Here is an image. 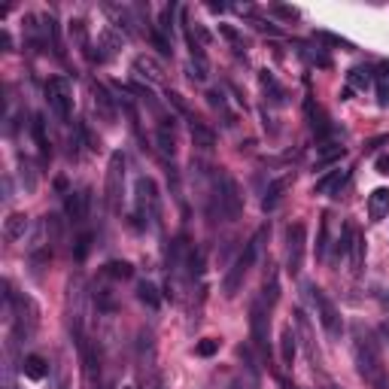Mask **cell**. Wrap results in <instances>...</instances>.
I'll use <instances>...</instances> for the list:
<instances>
[{"instance_id":"cell-33","label":"cell","mask_w":389,"mask_h":389,"mask_svg":"<svg viewBox=\"0 0 389 389\" xmlns=\"http://www.w3.org/2000/svg\"><path fill=\"white\" fill-rule=\"evenodd\" d=\"M89 250H91V235H82V237H76V246H73V256H76V261H86Z\"/></svg>"},{"instance_id":"cell-14","label":"cell","mask_w":389,"mask_h":389,"mask_svg":"<svg viewBox=\"0 0 389 389\" xmlns=\"http://www.w3.org/2000/svg\"><path fill=\"white\" fill-rule=\"evenodd\" d=\"M134 73L143 76V80H150V82L165 80V70H161V64L155 58H150V55H137V58H134Z\"/></svg>"},{"instance_id":"cell-34","label":"cell","mask_w":389,"mask_h":389,"mask_svg":"<svg viewBox=\"0 0 389 389\" xmlns=\"http://www.w3.org/2000/svg\"><path fill=\"white\" fill-rule=\"evenodd\" d=\"M316 40H322V43H329V46H344V49H353L350 40L338 37V34H329V31H320V34H316Z\"/></svg>"},{"instance_id":"cell-37","label":"cell","mask_w":389,"mask_h":389,"mask_svg":"<svg viewBox=\"0 0 389 389\" xmlns=\"http://www.w3.org/2000/svg\"><path fill=\"white\" fill-rule=\"evenodd\" d=\"M271 10L277 12V16H283V19H298V10H295V6H283V3H274Z\"/></svg>"},{"instance_id":"cell-36","label":"cell","mask_w":389,"mask_h":389,"mask_svg":"<svg viewBox=\"0 0 389 389\" xmlns=\"http://www.w3.org/2000/svg\"><path fill=\"white\" fill-rule=\"evenodd\" d=\"M320 244H316V256H325V237H329V219L322 216V225H320Z\"/></svg>"},{"instance_id":"cell-2","label":"cell","mask_w":389,"mask_h":389,"mask_svg":"<svg viewBox=\"0 0 389 389\" xmlns=\"http://www.w3.org/2000/svg\"><path fill=\"white\" fill-rule=\"evenodd\" d=\"M268 237V228H259L256 235L250 237V244H246V250L240 252V256L235 259V265H231V271L225 274V283H222V292H225V298H235V295L240 292V286H244V280H246V274H250V268H252V261L259 259V252H261V240Z\"/></svg>"},{"instance_id":"cell-11","label":"cell","mask_w":389,"mask_h":389,"mask_svg":"<svg viewBox=\"0 0 389 389\" xmlns=\"http://www.w3.org/2000/svg\"><path fill=\"white\" fill-rule=\"evenodd\" d=\"M155 146H158L161 158L174 161V155H176V125H174V116L171 119L161 116L158 128H155Z\"/></svg>"},{"instance_id":"cell-32","label":"cell","mask_w":389,"mask_h":389,"mask_svg":"<svg viewBox=\"0 0 389 389\" xmlns=\"http://www.w3.org/2000/svg\"><path fill=\"white\" fill-rule=\"evenodd\" d=\"M341 158H344V146H331V150H322V152H320L316 165L325 167V165H331V161H341Z\"/></svg>"},{"instance_id":"cell-28","label":"cell","mask_w":389,"mask_h":389,"mask_svg":"<svg viewBox=\"0 0 389 389\" xmlns=\"http://www.w3.org/2000/svg\"><path fill=\"white\" fill-rule=\"evenodd\" d=\"M104 274L113 277V280H131L134 268L128 265V261H107V265H104Z\"/></svg>"},{"instance_id":"cell-40","label":"cell","mask_w":389,"mask_h":389,"mask_svg":"<svg viewBox=\"0 0 389 389\" xmlns=\"http://www.w3.org/2000/svg\"><path fill=\"white\" fill-rule=\"evenodd\" d=\"M380 335H384V338H386V344H389V320H386L384 325H380Z\"/></svg>"},{"instance_id":"cell-24","label":"cell","mask_w":389,"mask_h":389,"mask_svg":"<svg viewBox=\"0 0 389 389\" xmlns=\"http://www.w3.org/2000/svg\"><path fill=\"white\" fill-rule=\"evenodd\" d=\"M344 180H346L344 171H331V174H325L322 180H316V189H314V192H316V195H329V192H335V189H341Z\"/></svg>"},{"instance_id":"cell-13","label":"cell","mask_w":389,"mask_h":389,"mask_svg":"<svg viewBox=\"0 0 389 389\" xmlns=\"http://www.w3.org/2000/svg\"><path fill=\"white\" fill-rule=\"evenodd\" d=\"M91 95H95V110L101 113V119L116 122V104H119V97H113L110 89L104 86V82H95V86H91Z\"/></svg>"},{"instance_id":"cell-43","label":"cell","mask_w":389,"mask_h":389,"mask_svg":"<svg viewBox=\"0 0 389 389\" xmlns=\"http://www.w3.org/2000/svg\"><path fill=\"white\" fill-rule=\"evenodd\" d=\"M329 389H341V386H335V384H329Z\"/></svg>"},{"instance_id":"cell-20","label":"cell","mask_w":389,"mask_h":389,"mask_svg":"<svg viewBox=\"0 0 389 389\" xmlns=\"http://www.w3.org/2000/svg\"><path fill=\"white\" fill-rule=\"evenodd\" d=\"M295 350H298V344H295V331H292V325H283V331H280V359H283V365L292 368V362H295Z\"/></svg>"},{"instance_id":"cell-8","label":"cell","mask_w":389,"mask_h":389,"mask_svg":"<svg viewBox=\"0 0 389 389\" xmlns=\"http://www.w3.org/2000/svg\"><path fill=\"white\" fill-rule=\"evenodd\" d=\"M219 210H222V216L228 219H237L244 213V195H240V186L237 180L231 174H219Z\"/></svg>"},{"instance_id":"cell-3","label":"cell","mask_w":389,"mask_h":389,"mask_svg":"<svg viewBox=\"0 0 389 389\" xmlns=\"http://www.w3.org/2000/svg\"><path fill=\"white\" fill-rule=\"evenodd\" d=\"M134 207H137V219L143 225H155L161 216V195L152 176H137L134 180Z\"/></svg>"},{"instance_id":"cell-22","label":"cell","mask_w":389,"mask_h":389,"mask_svg":"<svg viewBox=\"0 0 389 389\" xmlns=\"http://www.w3.org/2000/svg\"><path fill=\"white\" fill-rule=\"evenodd\" d=\"M31 131H34V140H37V150H40V155H43V161H49V158H52V143H49V137H46L43 116H34Z\"/></svg>"},{"instance_id":"cell-12","label":"cell","mask_w":389,"mask_h":389,"mask_svg":"<svg viewBox=\"0 0 389 389\" xmlns=\"http://www.w3.org/2000/svg\"><path fill=\"white\" fill-rule=\"evenodd\" d=\"M89 207H91L89 189H76V192H67L64 210H67V219H70V222H86V219H89Z\"/></svg>"},{"instance_id":"cell-39","label":"cell","mask_w":389,"mask_h":389,"mask_svg":"<svg viewBox=\"0 0 389 389\" xmlns=\"http://www.w3.org/2000/svg\"><path fill=\"white\" fill-rule=\"evenodd\" d=\"M58 389H70V384H67V374H64V368H58Z\"/></svg>"},{"instance_id":"cell-4","label":"cell","mask_w":389,"mask_h":389,"mask_svg":"<svg viewBox=\"0 0 389 389\" xmlns=\"http://www.w3.org/2000/svg\"><path fill=\"white\" fill-rule=\"evenodd\" d=\"M122 195H125V155L113 152L107 161V180H104V201H107L110 213L122 210Z\"/></svg>"},{"instance_id":"cell-41","label":"cell","mask_w":389,"mask_h":389,"mask_svg":"<svg viewBox=\"0 0 389 389\" xmlns=\"http://www.w3.org/2000/svg\"><path fill=\"white\" fill-rule=\"evenodd\" d=\"M384 76L389 80V61H384Z\"/></svg>"},{"instance_id":"cell-16","label":"cell","mask_w":389,"mask_h":389,"mask_svg":"<svg viewBox=\"0 0 389 389\" xmlns=\"http://www.w3.org/2000/svg\"><path fill=\"white\" fill-rule=\"evenodd\" d=\"M27 228H31V222H27L25 213H10L3 222V237L10 240V244H16V240H22L27 235Z\"/></svg>"},{"instance_id":"cell-19","label":"cell","mask_w":389,"mask_h":389,"mask_svg":"<svg viewBox=\"0 0 389 389\" xmlns=\"http://www.w3.org/2000/svg\"><path fill=\"white\" fill-rule=\"evenodd\" d=\"M22 371H25V377H27V380H34V384H40V380H43L46 374H49V365H46V359H43V356H37V353H31V356H25Z\"/></svg>"},{"instance_id":"cell-18","label":"cell","mask_w":389,"mask_h":389,"mask_svg":"<svg viewBox=\"0 0 389 389\" xmlns=\"http://www.w3.org/2000/svg\"><path fill=\"white\" fill-rule=\"evenodd\" d=\"M368 216L374 222H380L384 216H389V189H374L368 198Z\"/></svg>"},{"instance_id":"cell-17","label":"cell","mask_w":389,"mask_h":389,"mask_svg":"<svg viewBox=\"0 0 389 389\" xmlns=\"http://www.w3.org/2000/svg\"><path fill=\"white\" fill-rule=\"evenodd\" d=\"M189 128H192V140H195V146L198 150H204V152H210L216 146V134L207 128V125L201 122V119H195L192 116V122H189Z\"/></svg>"},{"instance_id":"cell-29","label":"cell","mask_w":389,"mask_h":389,"mask_svg":"<svg viewBox=\"0 0 389 389\" xmlns=\"http://www.w3.org/2000/svg\"><path fill=\"white\" fill-rule=\"evenodd\" d=\"M219 346H222V341H219V338H204V341H198V344H195V356H201V359H213L216 353H219Z\"/></svg>"},{"instance_id":"cell-35","label":"cell","mask_w":389,"mask_h":389,"mask_svg":"<svg viewBox=\"0 0 389 389\" xmlns=\"http://www.w3.org/2000/svg\"><path fill=\"white\" fill-rule=\"evenodd\" d=\"M22 182H25V192H34V189H37V176H34L27 161H22Z\"/></svg>"},{"instance_id":"cell-30","label":"cell","mask_w":389,"mask_h":389,"mask_svg":"<svg viewBox=\"0 0 389 389\" xmlns=\"http://www.w3.org/2000/svg\"><path fill=\"white\" fill-rule=\"evenodd\" d=\"M350 82H353L356 89H371L374 76H371V70H368V67H353V70H350Z\"/></svg>"},{"instance_id":"cell-10","label":"cell","mask_w":389,"mask_h":389,"mask_svg":"<svg viewBox=\"0 0 389 389\" xmlns=\"http://www.w3.org/2000/svg\"><path fill=\"white\" fill-rule=\"evenodd\" d=\"M250 329H252V344L261 356H268V307L265 301H252V310H250Z\"/></svg>"},{"instance_id":"cell-5","label":"cell","mask_w":389,"mask_h":389,"mask_svg":"<svg viewBox=\"0 0 389 389\" xmlns=\"http://www.w3.org/2000/svg\"><path fill=\"white\" fill-rule=\"evenodd\" d=\"M307 292H310V301H314L316 316H320V325L325 329V335L341 338L344 335V320H341V310L335 307V301H331L320 286H307Z\"/></svg>"},{"instance_id":"cell-23","label":"cell","mask_w":389,"mask_h":389,"mask_svg":"<svg viewBox=\"0 0 389 389\" xmlns=\"http://www.w3.org/2000/svg\"><path fill=\"white\" fill-rule=\"evenodd\" d=\"M286 186H289L286 180H274V182H271V189H268L265 201H261V207H265L268 213H271V210H277V207H280V201H283V192H286Z\"/></svg>"},{"instance_id":"cell-9","label":"cell","mask_w":389,"mask_h":389,"mask_svg":"<svg viewBox=\"0 0 389 389\" xmlns=\"http://www.w3.org/2000/svg\"><path fill=\"white\" fill-rule=\"evenodd\" d=\"M338 252H341V256H350V268L359 277L365 268V237L359 235V228L353 222L344 225V237H341V244H338Z\"/></svg>"},{"instance_id":"cell-25","label":"cell","mask_w":389,"mask_h":389,"mask_svg":"<svg viewBox=\"0 0 389 389\" xmlns=\"http://www.w3.org/2000/svg\"><path fill=\"white\" fill-rule=\"evenodd\" d=\"M219 34H222L225 40H228L231 49H235L237 55H244V52H246V40H244V34H240L235 25H219Z\"/></svg>"},{"instance_id":"cell-27","label":"cell","mask_w":389,"mask_h":389,"mask_svg":"<svg viewBox=\"0 0 389 389\" xmlns=\"http://www.w3.org/2000/svg\"><path fill=\"white\" fill-rule=\"evenodd\" d=\"M277 298H280V280H277V274H271V277L265 280V286H261V301L271 310L274 304H277Z\"/></svg>"},{"instance_id":"cell-44","label":"cell","mask_w":389,"mask_h":389,"mask_svg":"<svg viewBox=\"0 0 389 389\" xmlns=\"http://www.w3.org/2000/svg\"><path fill=\"white\" fill-rule=\"evenodd\" d=\"M125 389H134V386H125Z\"/></svg>"},{"instance_id":"cell-1","label":"cell","mask_w":389,"mask_h":389,"mask_svg":"<svg viewBox=\"0 0 389 389\" xmlns=\"http://www.w3.org/2000/svg\"><path fill=\"white\" fill-rule=\"evenodd\" d=\"M353 359H356V371L371 389H389V371L384 362L380 344L365 325H353Z\"/></svg>"},{"instance_id":"cell-6","label":"cell","mask_w":389,"mask_h":389,"mask_svg":"<svg viewBox=\"0 0 389 389\" xmlns=\"http://www.w3.org/2000/svg\"><path fill=\"white\" fill-rule=\"evenodd\" d=\"M46 104L61 122L70 119V113H73V89H70V82L64 76H52L46 82Z\"/></svg>"},{"instance_id":"cell-7","label":"cell","mask_w":389,"mask_h":389,"mask_svg":"<svg viewBox=\"0 0 389 389\" xmlns=\"http://www.w3.org/2000/svg\"><path fill=\"white\" fill-rule=\"evenodd\" d=\"M304 250H307V225L292 222L286 228V271L292 274V277H298L301 274Z\"/></svg>"},{"instance_id":"cell-21","label":"cell","mask_w":389,"mask_h":389,"mask_svg":"<svg viewBox=\"0 0 389 389\" xmlns=\"http://www.w3.org/2000/svg\"><path fill=\"white\" fill-rule=\"evenodd\" d=\"M259 82H261V89H265V95L271 97V104H286V91H283V86L277 80H274V73H268V70H261L259 73Z\"/></svg>"},{"instance_id":"cell-15","label":"cell","mask_w":389,"mask_h":389,"mask_svg":"<svg viewBox=\"0 0 389 389\" xmlns=\"http://www.w3.org/2000/svg\"><path fill=\"white\" fill-rule=\"evenodd\" d=\"M304 110H307L310 128H314L316 137H329V134H331V125H329V119H325V113L320 110V104H314V97H307V104H304Z\"/></svg>"},{"instance_id":"cell-31","label":"cell","mask_w":389,"mask_h":389,"mask_svg":"<svg viewBox=\"0 0 389 389\" xmlns=\"http://www.w3.org/2000/svg\"><path fill=\"white\" fill-rule=\"evenodd\" d=\"M207 104H210V107H213L216 113H222V116L225 119H228V125H231V113H228V104H225V95H222V91H207Z\"/></svg>"},{"instance_id":"cell-26","label":"cell","mask_w":389,"mask_h":389,"mask_svg":"<svg viewBox=\"0 0 389 389\" xmlns=\"http://www.w3.org/2000/svg\"><path fill=\"white\" fill-rule=\"evenodd\" d=\"M137 298L143 301V304H146V307H150V310H158V304H161V295H158V289H155L150 280H146V283H140V286H137Z\"/></svg>"},{"instance_id":"cell-38","label":"cell","mask_w":389,"mask_h":389,"mask_svg":"<svg viewBox=\"0 0 389 389\" xmlns=\"http://www.w3.org/2000/svg\"><path fill=\"white\" fill-rule=\"evenodd\" d=\"M374 167H377V174L389 176V155H377V161H374Z\"/></svg>"},{"instance_id":"cell-42","label":"cell","mask_w":389,"mask_h":389,"mask_svg":"<svg viewBox=\"0 0 389 389\" xmlns=\"http://www.w3.org/2000/svg\"><path fill=\"white\" fill-rule=\"evenodd\" d=\"M380 301H384V304H386V307H389V292H386V295H384V298H380Z\"/></svg>"}]
</instances>
